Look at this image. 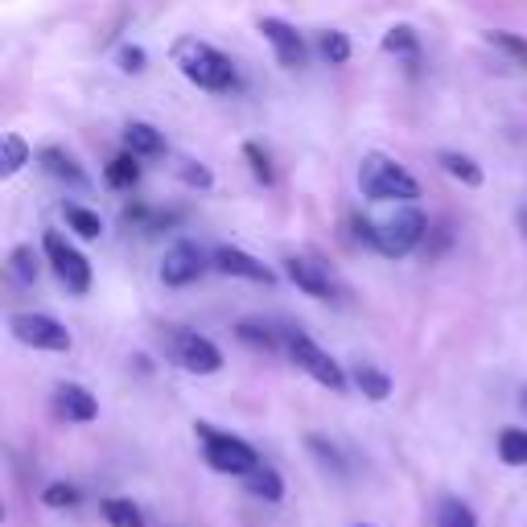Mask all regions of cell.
Listing matches in <instances>:
<instances>
[{"instance_id":"cell-1","label":"cell","mask_w":527,"mask_h":527,"mask_svg":"<svg viewBox=\"0 0 527 527\" xmlns=\"http://www.w3.org/2000/svg\"><path fill=\"white\" fill-rule=\"evenodd\" d=\"M173 62H178V70L202 91H235V66L223 50H215L210 42H198V38H182L178 46H173Z\"/></svg>"},{"instance_id":"cell-2","label":"cell","mask_w":527,"mask_h":527,"mask_svg":"<svg viewBox=\"0 0 527 527\" xmlns=\"http://www.w3.org/2000/svg\"><path fill=\"white\" fill-rule=\"evenodd\" d=\"M355 227H359V239L363 243H371L375 252H383V256H408L412 248H420V239H425V231H429V223H425V215L408 202V206H400L396 215L388 219V223H367V219H355Z\"/></svg>"},{"instance_id":"cell-3","label":"cell","mask_w":527,"mask_h":527,"mask_svg":"<svg viewBox=\"0 0 527 527\" xmlns=\"http://www.w3.org/2000/svg\"><path fill=\"white\" fill-rule=\"evenodd\" d=\"M359 186H363V194L371 202H400V206H408V202L420 198V186H416L412 173L400 161L383 157V153H367L363 157V165H359Z\"/></svg>"},{"instance_id":"cell-4","label":"cell","mask_w":527,"mask_h":527,"mask_svg":"<svg viewBox=\"0 0 527 527\" xmlns=\"http://www.w3.org/2000/svg\"><path fill=\"white\" fill-rule=\"evenodd\" d=\"M194 433H198V445H202V458H206V466L215 470V474H227V478H248L256 466H260V453L243 441V437H235V433H223V429H215V425H194Z\"/></svg>"},{"instance_id":"cell-5","label":"cell","mask_w":527,"mask_h":527,"mask_svg":"<svg viewBox=\"0 0 527 527\" xmlns=\"http://www.w3.org/2000/svg\"><path fill=\"white\" fill-rule=\"evenodd\" d=\"M161 350H165V355L178 363L182 371H190V375H215V371H223V350L210 342V338L194 334V330L165 326V330H161Z\"/></svg>"},{"instance_id":"cell-6","label":"cell","mask_w":527,"mask_h":527,"mask_svg":"<svg viewBox=\"0 0 527 527\" xmlns=\"http://www.w3.org/2000/svg\"><path fill=\"white\" fill-rule=\"evenodd\" d=\"M285 342H289V355H293V363L309 375V379H318L322 388H330V392H346V371L326 355V350L313 342L305 330H289L285 334Z\"/></svg>"},{"instance_id":"cell-7","label":"cell","mask_w":527,"mask_h":527,"mask_svg":"<svg viewBox=\"0 0 527 527\" xmlns=\"http://www.w3.org/2000/svg\"><path fill=\"white\" fill-rule=\"evenodd\" d=\"M42 248H46V260H50L54 276L66 285V293L83 297V293L91 289V264H87V256H83L79 248H70V243H66L58 231H46Z\"/></svg>"},{"instance_id":"cell-8","label":"cell","mask_w":527,"mask_h":527,"mask_svg":"<svg viewBox=\"0 0 527 527\" xmlns=\"http://www.w3.org/2000/svg\"><path fill=\"white\" fill-rule=\"evenodd\" d=\"M285 272L289 280L313 301H346V289H342V280L330 272V264L322 260H313V256H289L285 260Z\"/></svg>"},{"instance_id":"cell-9","label":"cell","mask_w":527,"mask_h":527,"mask_svg":"<svg viewBox=\"0 0 527 527\" xmlns=\"http://www.w3.org/2000/svg\"><path fill=\"white\" fill-rule=\"evenodd\" d=\"M9 330L17 342L33 346V350H54V355H62V350H70V330L54 318H46V313H13L9 318Z\"/></svg>"},{"instance_id":"cell-10","label":"cell","mask_w":527,"mask_h":527,"mask_svg":"<svg viewBox=\"0 0 527 527\" xmlns=\"http://www.w3.org/2000/svg\"><path fill=\"white\" fill-rule=\"evenodd\" d=\"M206 268L210 264H206L202 248H194V243H173V248L165 252V260H161V280H165L169 289H186V285H194Z\"/></svg>"},{"instance_id":"cell-11","label":"cell","mask_w":527,"mask_h":527,"mask_svg":"<svg viewBox=\"0 0 527 527\" xmlns=\"http://www.w3.org/2000/svg\"><path fill=\"white\" fill-rule=\"evenodd\" d=\"M260 33H264V42L272 46V54H276V62H280V66H289V70L305 66V58H309L305 38H301V33H297L289 21H280V17H264V21H260Z\"/></svg>"},{"instance_id":"cell-12","label":"cell","mask_w":527,"mask_h":527,"mask_svg":"<svg viewBox=\"0 0 527 527\" xmlns=\"http://www.w3.org/2000/svg\"><path fill=\"white\" fill-rule=\"evenodd\" d=\"M54 412L70 425H91L99 416V400L83 388V383H58L54 388Z\"/></svg>"},{"instance_id":"cell-13","label":"cell","mask_w":527,"mask_h":527,"mask_svg":"<svg viewBox=\"0 0 527 527\" xmlns=\"http://www.w3.org/2000/svg\"><path fill=\"white\" fill-rule=\"evenodd\" d=\"M215 268L227 272V276H239V280H256V285H272V268L260 264L256 256H248L243 248H219L215 252Z\"/></svg>"},{"instance_id":"cell-14","label":"cell","mask_w":527,"mask_h":527,"mask_svg":"<svg viewBox=\"0 0 527 527\" xmlns=\"http://www.w3.org/2000/svg\"><path fill=\"white\" fill-rule=\"evenodd\" d=\"M38 161H42V169L50 173V178H58V182H66V186H87V173L79 169V161L70 157L66 149L50 145V149L38 153Z\"/></svg>"},{"instance_id":"cell-15","label":"cell","mask_w":527,"mask_h":527,"mask_svg":"<svg viewBox=\"0 0 527 527\" xmlns=\"http://www.w3.org/2000/svg\"><path fill=\"white\" fill-rule=\"evenodd\" d=\"M124 149H128L132 157H165V136H161L153 124L132 120V124L124 128Z\"/></svg>"},{"instance_id":"cell-16","label":"cell","mask_w":527,"mask_h":527,"mask_svg":"<svg viewBox=\"0 0 527 527\" xmlns=\"http://www.w3.org/2000/svg\"><path fill=\"white\" fill-rule=\"evenodd\" d=\"M243 486H248L252 495L264 499V503H280V499H285V478H280L272 466H264V462H260L248 478H243Z\"/></svg>"},{"instance_id":"cell-17","label":"cell","mask_w":527,"mask_h":527,"mask_svg":"<svg viewBox=\"0 0 527 527\" xmlns=\"http://www.w3.org/2000/svg\"><path fill=\"white\" fill-rule=\"evenodd\" d=\"M437 165L449 173V178H458L462 186H482V165H478L474 157H466V153L445 149V153L437 157Z\"/></svg>"},{"instance_id":"cell-18","label":"cell","mask_w":527,"mask_h":527,"mask_svg":"<svg viewBox=\"0 0 527 527\" xmlns=\"http://www.w3.org/2000/svg\"><path fill=\"white\" fill-rule=\"evenodd\" d=\"M350 379H355V388H359L367 400H388V396H392V379L383 375L379 367H371V363H359L355 371H350Z\"/></svg>"},{"instance_id":"cell-19","label":"cell","mask_w":527,"mask_h":527,"mask_svg":"<svg viewBox=\"0 0 527 527\" xmlns=\"http://www.w3.org/2000/svg\"><path fill=\"white\" fill-rule=\"evenodd\" d=\"M29 145L17 136V132H9L5 136V145H0V178H13V173H21L25 165H29Z\"/></svg>"},{"instance_id":"cell-20","label":"cell","mask_w":527,"mask_h":527,"mask_svg":"<svg viewBox=\"0 0 527 527\" xmlns=\"http://www.w3.org/2000/svg\"><path fill=\"white\" fill-rule=\"evenodd\" d=\"M99 511L112 527H145V515H140V507L132 499H103Z\"/></svg>"},{"instance_id":"cell-21","label":"cell","mask_w":527,"mask_h":527,"mask_svg":"<svg viewBox=\"0 0 527 527\" xmlns=\"http://www.w3.org/2000/svg\"><path fill=\"white\" fill-rule=\"evenodd\" d=\"M433 527H478L470 503L462 499H441L437 503V515H433Z\"/></svg>"},{"instance_id":"cell-22","label":"cell","mask_w":527,"mask_h":527,"mask_svg":"<svg viewBox=\"0 0 527 527\" xmlns=\"http://www.w3.org/2000/svg\"><path fill=\"white\" fill-rule=\"evenodd\" d=\"M66 223H70V231L83 235V239H99L103 235V219L95 215V210L79 206V202H66Z\"/></svg>"},{"instance_id":"cell-23","label":"cell","mask_w":527,"mask_h":527,"mask_svg":"<svg viewBox=\"0 0 527 527\" xmlns=\"http://www.w3.org/2000/svg\"><path fill=\"white\" fill-rule=\"evenodd\" d=\"M486 42L495 46V50H503L515 66L527 70V38H519V33H507V29H490V33H486Z\"/></svg>"},{"instance_id":"cell-24","label":"cell","mask_w":527,"mask_h":527,"mask_svg":"<svg viewBox=\"0 0 527 527\" xmlns=\"http://www.w3.org/2000/svg\"><path fill=\"white\" fill-rule=\"evenodd\" d=\"M499 458L507 466H527V429H503L499 433Z\"/></svg>"},{"instance_id":"cell-25","label":"cell","mask_w":527,"mask_h":527,"mask_svg":"<svg viewBox=\"0 0 527 527\" xmlns=\"http://www.w3.org/2000/svg\"><path fill=\"white\" fill-rule=\"evenodd\" d=\"M140 157H132V153H124V157H116L112 165H108V186H116V190H132L136 182H140V165H136Z\"/></svg>"},{"instance_id":"cell-26","label":"cell","mask_w":527,"mask_h":527,"mask_svg":"<svg viewBox=\"0 0 527 527\" xmlns=\"http://www.w3.org/2000/svg\"><path fill=\"white\" fill-rule=\"evenodd\" d=\"M383 50H388V54H400V58H408V62H416L420 42H416V33H412L408 25H396V29H388V38H383Z\"/></svg>"},{"instance_id":"cell-27","label":"cell","mask_w":527,"mask_h":527,"mask_svg":"<svg viewBox=\"0 0 527 527\" xmlns=\"http://www.w3.org/2000/svg\"><path fill=\"white\" fill-rule=\"evenodd\" d=\"M318 54L330 66H342V62H350V38H346V33H338V29H326L322 38H318Z\"/></svg>"},{"instance_id":"cell-28","label":"cell","mask_w":527,"mask_h":527,"mask_svg":"<svg viewBox=\"0 0 527 527\" xmlns=\"http://www.w3.org/2000/svg\"><path fill=\"white\" fill-rule=\"evenodd\" d=\"M235 334H239V342H248V346H256V350H276V346H280L276 330L264 326V322H239Z\"/></svg>"},{"instance_id":"cell-29","label":"cell","mask_w":527,"mask_h":527,"mask_svg":"<svg viewBox=\"0 0 527 527\" xmlns=\"http://www.w3.org/2000/svg\"><path fill=\"white\" fill-rule=\"evenodd\" d=\"M9 268H13V276L21 280V285H33V280H38V272H42L38 256H33V248H17V252L9 256Z\"/></svg>"},{"instance_id":"cell-30","label":"cell","mask_w":527,"mask_h":527,"mask_svg":"<svg viewBox=\"0 0 527 527\" xmlns=\"http://www.w3.org/2000/svg\"><path fill=\"white\" fill-rule=\"evenodd\" d=\"M79 499H83L79 486H70V482H50V486L42 490V503H46V507H58V511H62V507H79Z\"/></svg>"},{"instance_id":"cell-31","label":"cell","mask_w":527,"mask_h":527,"mask_svg":"<svg viewBox=\"0 0 527 527\" xmlns=\"http://www.w3.org/2000/svg\"><path fill=\"white\" fill-rule=\"evenodd\" d=\"M305 445H309L313 453H318L322 466H330L334 474H342V470H346V466H342V453L334 449V441H326V437H318V433H309V437H305Z\"/></svg>"},{"instance_id":"cell-32","label":"cell","mask_w":527,"mask_h":527,"mask_svg":"<svg viewBox=\"0 0 527 527\" xmlns=\"http://www.w3.org/2000/svg\"><path fill=\"white\" fill-rule=\"evenodd\" d=\"M243 157L252 161V173L264 182V186H272V165H268V153H260V145H243Z\"/></svg>"},{"instance_id":"cell-33","label":"cell","mask_w":527,"mask_h":527,"mask_svg":"<svg viewBox=\"0 0 527 527\" xmlns=\"http://www.w3.org/2000/svg\"><path fill=\"white\" fill-rule=\"evenodd\" d=\"M182 182H186V186H202V190H206V186H210V169H202L198 161H182Z\"/></svg>"},{"instance_id":"cell-34","label":"cell","mask_w":527,"mask_h":527,"mask_svg":"<svg viewBox=\"0 0 527 527\" xmlns=\"http://www.w3.org/2000/svg\"><path fill=\"white\" fill-rule=\"evenodd\" d=\"M120 66L128 70V75H140V70H145V50H140V46H124L120 50Z\"/></svg>"},{"instance_id":"cell-35","label":"cell","mask_w":527,"mask_h":527,"mask_svg":"<svg viewBox=\"0 0 527 527\" xmlns=\"http://www.w3.org/2000/svg\"><path fill=\"white\" fill-rule=\"evenodd\" d=\"M515 219H519V231L527 235V210H519V215H515Z\"/></svg>"},{"instance_id":"cell-36","label":"cell","mask_w":527,"mask_h":527,"mask_svg":"<svg viewBox=\"0 0 527 527\" xmlns=\"http://www.w3.org/2000/svg\"><path fill=\"white\" fill-rule=\"evenodd\" d=\"M523 408H527V388H523Z\"/></svg>"},{"instance_id":"cell-37","label":"cell","mask_w":527,"mask_h":527,"mask_svg":"<svg viewBox=\"0 0 527 527\" xmlns=\"http://www.w3.org/2000/svg\"><path fill=\"white\" fill-rule=\"evenodd\" d=\"M363 527H367V523H363Z\"/></svg>"}]
</instances>
